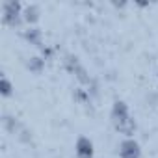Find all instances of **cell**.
<instances>
[{"mask_svg":"<svg viewBox=\"0 0 158 158\" xmlns=\"http://www.w3.org/2000/svg\"><path fill=\"white\" fill-rule=\"evenodd\" d=\"M112 119L115 123V127L127 134H130L134 130V123L130 119V114H128V108L125 102H115L114 104V110H112Z\"/></svg>","mask_w":158,"mask_h":158,"instance_id":"1","label":"cell"},{"mask_svg":"<svg viewBox=\"0 0 158 158\" xmlns=\"http://www.w3.org/2000/svg\"><path fill=\"white\" fill-rule=\"evenodd\" d=\"M76 156L78 158H93V141L86 136L76 139Z\"/></svg>","mask_w":158,"mask_h":158,"instance_id":"2","label":"cell"},{"mask_svg":"<svg viewBox=\"0 0 158 158\" xmlns=\"http://www.w3.org/2000/svg\"><path fill=\"white\" fill-rule=\"evenodd\" d=\"M119 154H121V158H139L141 149H139L138 141H134V139H125V141L121 143Z\"/></svg>","mask_w":158,"mask_h":158,"instance_id":"3","label":"cell"},{"mask_svg":"<svg viewBox=\"0 0 158 158\" xmlns=\"http://www.w3.org/2000/svg\"><path fill=\"white\" fill-rule=\"evenodd\" d=\"M0 89H2V95H6V97L11 93V84H10L8 78H2V82H0Z\"/></svg>","mask_w":158,"mask_h":158,"instance_id":"4","label":"cell"},{"mask_svg":"<svg viewBox=\"0 0 158 158\" xmlns=\"http://www.w3.org/2000/svg\"><path fill=\"white\" fill-rule=\"evenodd\" d=\"M24 13H26V21L30 23V21H35V19H37V13H39V11H37V8H35V6H30Z\"/></svg>","mask_w":158,"mask_h":158,"instance_id":"5","label":"cell"}]
</instances>
